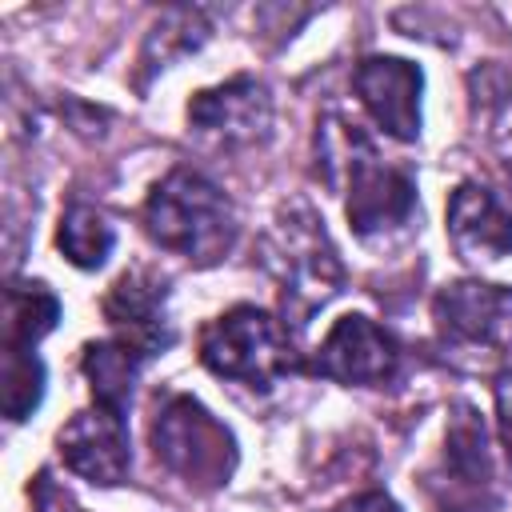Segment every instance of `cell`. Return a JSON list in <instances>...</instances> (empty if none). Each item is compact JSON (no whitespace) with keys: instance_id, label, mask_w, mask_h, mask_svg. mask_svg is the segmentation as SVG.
<instances>
[{"instance_id":"6da1fadb","label":"cell","mask_w":512,"mask_h":512,"mask_svg":"<svg viewBox=\"0 0 512 512\" xmlns=\"http://www.w3.org/2000/svg\"><path fill=\"white\" fill-rule=\"evenodd\" d=\"M144 232L164 252H176L192 264H216L236 244V208L232 200L200 172L172 168L144 200Z\"/></svg>"},{"instance_id":"7a4b0ae2","label":"cell","mask_w":512,"mask_h":512,"mask_svg":"<svg viewBox=\"0 0 512 512\" xmlns=\"http://www.w3.org/2000/svg\"><path fill=\"white\" fill-rule=\"evenodd\" d=\"M200 364L220 380L268 392L296 368V352L276 316H268L256 304H236L204 324Z\"/></svg>"},{"instance_id":"3957f363","label":"cell","mask_w":512,"mask_h":512,"mask_svg":"<svg viewBox=\"0 0 512 512\" xmlns=\"http://www.w3.org/2000/svg\"><path fill=\"white\" fill-rule=\"evenodd\" d=\"M324 128L336 136V144L324 136V156H340L332 164H340L344 180H348V224L360 236L396 228L412 216L416 208V180L404 168L384 164L372 144L364 140V132L340 124V120H324Z\"/></svg>"},{"instance_id":"277c9868","label":"cell","mask_w":512,"mask_h":512,"mask_svg":"<svg viewBox=\"0 0 512 512\" xmlns=\"http://www.w3.org/2000/svg\"><path fill=\"white\" fill-rule=\"evenodd\" d=\"M156 460L196 492H216L236 468L232 432L192 396H172L152 420Z\"/></svg>"},{"instance_id":"5b68a950","label":"cell","mask_w":512,"mask_h":512,"mask_svg":"<svg viewBox=\"0 0 512 512\" xmlns=\"http://www.w3.org/2000/svg\"><path fill=\"white\" fill-rule=\"evenodd\" d=\"M264 252H268V268L284 284V304H292L300 312L320 308L344 284L336 248L328 244V232L320 228V220L308 208H288L276 220Z\"/></svg>"},{"instance_id":"8992f818","label":"cell","mask_w":512,"mask_h":512,"mask_svg":"<svg viewBox=\"0 0 512 512\" xmlns=\"http://www.w3.org/2000/svg\"><path fill=\"white\" fill-rule=\"evenodd\" d=\"M428 492L436 496L440 512H488L496 500L488 432H484V420L468 404H460L448 424L444 456H440V468L428 476Z\"/></svg>"},{"instance_id":"52a82bcc","label":"cell","mask_w":512,"mask_h":512,"mask_svg":"<svg viewBox=\"0 0 512 512\" xmlns=\"http://www.w3.org/2000/svg\"><path fill=\"white\" fill-rule=\"evenodd\" d=\"M312 368L348 388H380L400 372V344L368 316H340L320 340Z\"/></svg>"},{"instance_id":"ba28073f","label":"cell","mask_w":512,"mask_h":512,"mask_svg":"<svg viewBox=\"0 0 512 512\" xmlns=\"http://www.w3.org/2000/svg\"><path fill=\"white\" fill-rule=\"evenodd\" d=\"M432 320L444 340L464 348H504L512 340V288L484 280L444 284L432 300Z\"/></svg>"},{"instance_id":"9c48e42d","label":"cell","mask_w":512,"mask_h":512,"mask_svg":"<svg viewBox=\"0 0 512 512\" xmlns=\"http://www.w3.org/2000/svg\"><path fill=\"white\" fill-rule=\"evenodd\" d=\"M56 452L64 460L68 472H76L88 484H120L128 476L132 464V448H128V424L120 408L108 404H92L80 408L56 436Z\"/></svg>"},{"instance_id":"30bf717a","label":"cell","mask_w":512,"mask_h":512,"mask_svg":"<svg viewBox=\"0 0 512 512\" xmlns=\"http://www.w3.org/2000/svg\"><path fill=\"white\" fill-rule=\"evenodd\" d=\"M352 88L364 112L384 128L392 140L412 144L420 136V88L424 76L412 60L400 56H368L352 72Z\"/></svg>"},{"instance_id":"8fae6325","label":"cell","mask_w":512,"mask_h":512,"mask_svg":"<svg viewBox=\"0 0 512 512\" xmlns=\"http://www.w3.org/2000/svg\"><path fill=\"white\" fill-rule=\"evenodd\" d=\"M188 124L224 144V148H240V144H256L268 136L272 128V96L260 80L252 76H236L220 88H204L192 96L188 104Z\"/></svg>"},{"instance_id":"7c38bea8","label":"cell","mask_w":512,"mask_h":512,"mask_svg":"<svg viewBox=\"0 0 512 512\" xmlns=\"http://www.w3.org/2000/svg\"><path fill=\"white\" fill-rule=\"evenodd\" d=\"M104 316L116 332V340L132 344L144 356H156L160 348L172 344V328H168V292L164 280H156L148 268H132L124 272L108 296H104Z\"/></svg>"},{"instance_id":"4fadbf2b","label":"cell","mask_w":512,"mask_h":512,"mask_svg":"<svg viewBox=\"0 0 512 512\" xmlns=\"http://www.w3.org/2000/svg\"><path fill=\"white\" fill-rule=\"evenodd\" d=\"M448 236L464 260H504L512 256V208L492 188L468 180L448 200Z\"/></svg>"},{"instance_id":"5bb4252c","label":"cell","mask_w":512,"mask_h":512,"mask_svg":"<svg viewBox=\"0 0 512 512\" xmlns=\"http://www.w3.org/2000/svg\"><path fill=\"white\" fill-rule=\"evenodd\" d=\"M144 360H148L144 352H136L132 344H124L116 336L100 340V344H88L80 368H84V380H88L96 404H108V408L124 412L128 400H132V384H136Z\"/></svg>"},{"instance_id":"9a60e30c","label":"cell","mask_w":512,"mask_h":512,"mask_svg":"<svg viewBox=\"0 0 512 512\" xmlns=\"http://www.w3.org/2000/svg\"><path fill=\"white\" fill-rule=\"evenodd\" d=\"M60 320V300L48 284H12L8 288V320H4V348H36Z\"/></svg>"},{"instance_id":"2e32d148","label":"cell","mask_w":512,"mask_h":512,"mask_svg":"<svg viewBox=\"0 0 512 512\" xmlns=\"http://www.w3.org/2000/svg\"><path fill=\"white\" fill-rule=\"evenodd\" d=\"M56 244L60 252L68 256V264L76 268H100L108 256H112V244H116V232L112 224L88 208V204H72L64 216H60V232H56Z\"/></svg>"},{"instance_id":"e0dca14e","label":"cell","mask_w":512,"mask_h":512,"mask_svg":"<svg viewBox=\"0 0 512 512\" xmlns=\"http://www.w3.org/2000/svg\"><path fill=\"white\" fill-rule=\"evenodd\" d=\"M204 40H208V24H204V16H200L196 8H172V12H164L160 24L148 32L144 52H140V64H144V72L168 68L176 56L196 52Z\"/></svg>"},{"instance_id":"ac0fdd59","label":"cell","mask_w":512,"mask_h":512,"mask_svg":"<svg viewBox=\"0 0 512 512\" xmlns=\"http://www.w3.org/2000/svg\"><path fill=\"white\" fill-rule=\"evenodd\" d=\"M44 360L36 348H4V416L12 424L28 420L44 400Z\"/></svg>"},{"instance_id":"d6986e66","label":"cell","mask_w":512,"mask_h":512,"mask_svg":"<svg viewBox=\"0 0 512 512\" xmlns=\"http://www.w3.org/2000/svg\"><path fill=\"white\" fill-rule=\"evenodd\" d=\"M496 424H500V440L512 456V372L496 376Z\"/></svg>"},{"instance_id":"ffe728a7","label":"cell","mask_w":512,"mask_h":512,"mask_svg":"<svg viewBox=\"0 0 512 512\" xmlns=\"http://www.w3.org/2000/svg\"><path fill=\"white\" fill-rule=\"evenodd\" d=\"M332 512H400V504L384 492H360V496H352L348 504H340Z\"/></svg>"}]
</instances>
